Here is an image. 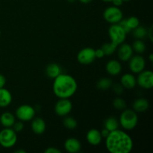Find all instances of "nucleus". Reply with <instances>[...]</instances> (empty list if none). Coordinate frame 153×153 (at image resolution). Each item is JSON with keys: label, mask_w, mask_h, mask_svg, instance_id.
<instances>
[{"label": "nucleus", "mask_w": 153, "mask_h": 153, "mask_svg": "<svg viewBox=\"0 0 153 153\" xmlns=\"http://www.w3.org/2000/svg\"><path fill=\"white\" fill-rule=\"evenodd\" d=\"M113 91L117 95H121L124 91V88L121 84H116L113 86Z\"/></svg>", "instance_id": "nucleus-31"}, {"label": "nucleus", "mask_w": 153, "mask_h": 153, "mask_svg": "<svg viewBox=\"0 0 153 153\" xmlns=\"http://www.w3.org/2000/svg\"><path fill=\"white\" fill-rule=\"evenodd\" d=\"M126 20L127 25H128V28L131 29V31L140 25V21H139L138 18L136 16H130L128 19H126Z\"/></svg>", "instance_id": "nucleus-29"}, {"label": "nucleus", "mask_w": 153, "mask_h": 153, "mask_svg": "<svg viewBox=\"0 0 153 153\" xmlns=\"http://www.w3.org/2000/svg\"><path fill=\"white\" fill-rule=\"evenodd\" d=\"M102 49L104 51L105 55H113L115 52V51L117 50V47L116 46H114V44H112L111 43H105L102 46Z\"/></svg>", "instance_id": "nucleus-27"}, {"label": "nucleus", "mask_w": 153, "mask_h": 153, "mask_svg": "<svg viewBox=\"0 0 153 153\" xmlns=\"http://www.w3.org/2000/svg\"><path fill=\"white\" fill-rule=\"evenodd\" d=\"M17 141L16 132L10 128H4L0 131V145L8 149L14 146Z\"/></svg>", "instance_id": "nucleus-4"}, {"label": "nucleus", "mask_w": 153, "mask_h": 153, "mask_svg": "<svg viewBox=\"0 0 153 153\" xmlns=\"http://www.w3.org/2000/svg\"><path fill=\"white\" fill-rule=\"evenodd\" d=\"M133 36L136 39L142 40L147 36V29L144 26L138 25L137 28L133 29Z\"/></svg>", "instance_id": "nucleus-25"}, {"label": "nucleus", "mask_w": 153, "mask_h": 153, "mask_svg": "<svg viewBox=\"0 0 153 153\" xmlns=\"http://www.w3.org/2000/svg\"><path fill=\"white\" fill-rule=\"evenodd\" d=\"M102 1H105V2H111L113 0H102Z\"/></svg>", "instance_id": "nucleus-42"}, {"label": "nucleus", "mask_w": 153, "mask_h": 153, "mask_svg": "<svg viewBox=\"0 0 153 153\" xmlns=\"http://www.w3.org/2000/svg\"><path fill=\"white\" fill-rule=\"evenodd\" d=\"M95 49L91 47L81 49L77 55V60L81 64L88 65L95 61Z\"/></svg>", "instance_id": "nucleus-8"}, {"label": "nucleus", "mask_w": 153, "mask_h": 153, "mask_svg": "<svg viewBox=\"0 0 153 153\" xmlns=\"http://www.w3.org/2000/svg\"><path fill=\"white\" fill-rule=\"evenodd\" d=\"M73 109V104L69 99H60L55 106V112L60 117L67 116Z\"/></svg>", "instance_id": "nucleus-10"}, {"label": "nucleus", "mask_w": 153, "mask_h": 153, "mask_svg": "<svg viewBox=\"0 0 153 153\" xmlns=\"http://www.w3.org/2000/svg\"><path fill=\"white\" fill-rule=\"evenodd\" d=\"M31 127L36 134H42L46 130V123L42 118L36 117L31 120Z\"/></svg>", "instance_id": "nucleus-16"}, {"label": "nucleus", "mask_w": 153, "mask_h": 153, "mask_svg": "<svg viewBox=\"0 0 153 153\" xmlns=\"http://www.w3.org/2000/svg\"><path fill=\"white\" fill-rule=\"evenodd\" d=\"M118 24L120 25L121 28H122L125 31V32L126 33V34H128V33L131 31V29L128 28V25H127V23H126V19H122L119 22H118Z\"/></svg>", "instance_id": "nucleus-32"}, {"label": "nucleus", "mask_w": 153, "mask_h": 153, "mask_svg": "<svg viewBox=\"0 0 153 153\" xmlns=\"http://www.w3.org/2000/svg\"><path fill=\"white\" fill-rule=\"evenodd\" d=\"M120 84L124 89H133L137 85V82L134 75L131 73H126L121 77Z\"/></svg>", "instance_id": "nucleus-17"}, {"label": "nucleus", "mask_w": 153, "mask_h": 153, "mask_svg": "<svg viewBox=\"0 0 153 153\" xmlns=\"http://www.w3.org/2000/svg\"><path fill=\"white\" fill-rule=\"evenodd\" d=\"M131 47H132L133 52H135L138 55L143 54L146 51V44L144 43V42L142 40H139V39L134 41Z\"/></svg>", "instance_id": "nucleus-23"}, {"label": "nucleus", "mask_w": 153, "mask_h": 153, "mask_svg": "<svg viewBox=\"0 0 153 153\" xmlns=\"http://www.w3.org/2000/svg\"><path fill=\"white\" fill-rule=\"evenodd\" d=\"M63 124L67 128L70 130H73L77 126V121L73 117H66L63 121Z\"/></svg>", "instance_id": "nucleus-26"}, {"label": "nucleus", "mask_w": 153, "mask_h": 153, "mask_svg": "<svg viewBox=\"0 0 153 153\" xmlns=\"http://www.w3.org/2000/svg\"><path fill=\"white\" fill-rule=\"evenodd\" d=\"M12 102V95L7 89L0 88V107L6 108Z\"/></svg>", "instance_id": "nucleus-19"}, {"label": "nucleus", "mask_w": 153, "mask_h": 153, "mask_svg": "<svg viewBox=\"0 0 153 153\" xmlns=\"http://www.w3.org/2000/svg\"><path fill=\"white\" fill-rule=\"evenodd\" d=\"M87 141L92 146H97L102 141V137L101 133L97 128H91L88 131L86 134Z\"/></svg>", "instance_id": "nucleus-14"}, {"label": "nucleus", "mask_w": 153, "mask_h": 153, "mask_svg": "<svg viewBox=\"0 0 153 153\" xmlns=\"http://www.w3.org/2000/svg\"><path fill=\"white\" fill-rule=\"evenodd\" d=\"M35 109L30 105H19L16 110V117L18 120L22 122L31 120L35 116Z\"/></svg>", "instance_id": "nucleus-7"}, {"label": "nucleus", "mask_w": 153, "mask_h": 153, "mask_svg": "<svg viewBox=\"0 0 153 153\" xmlns=\"http://www.w3.org/2000/svg\"><path fill=\"white\" fill-rule=\"evenodd\" d=\"M15 153H25V150H22V149H18V150H15Z\"/></svg>", "instance_id": "nucleus-40"}, {"label": "nucleus", "mask_w": 153, "mask_h": 153, "mask_svg": "<svg viewBox=\"0 0 153 153\" xmlns=\"http://www.w3.org/2000/svg\"><path fill=\"white\" fill-rule=\"evenodd\" d=\"M105 146L111 153H129L132 150L133 140L126 131L117 128L105 137Z\"/></svg>", "instance_id": "nucleus-1"}, {"label": "nucleus", "mask_w": 153, "mask_h": 153, "mask_svg": "<svg viewBox=\"0 0 153 153\" xmlns=\"http://www.w3.org/2000/svg\"><path fill=\"white\" fill-rule=\"evenodd\" d=\"M16 119L13 114L10 112H4L0 116V123L4 128H10L13 126Z\"/></svg>", "instance_id": "nucleus-20"}, {"label": "nucleus", "mask_w": 153, "mask_h": 153, "mask_svg": "<svg viewBox=\"0 0 153 153\" xmlns=\"http://www.w3.org/2000/svg\"><path fill=\"white\" fill-rule=\"evenodd\" d=\"M128 67L130 70L133 73H137L143 71L145 69L146 66V61L144 58L140 55H134L131 56V58L128 60Z\"/></svg>", "instance_id": "nucleus-11"}, {"label": "nucleus", "mask_w": 153, "mask_h": 153, "mask_svg": "<svg viewBox=\"0 0 153 153\" xmlns=\"http://www.w3.org/2000/svg\"><path fill=\"white\" fill-rule=\"evenodd\" d=\"M149 102L145 98L137 99L132 104L133 110L136 113H143V112H145L149 108Z\"/></svg>", "instance_id": "nucleus-18"}, {"label": "nucleus", "mask_w": 153, "mask_h": 153, "mask_svg": "<svg viewBox=\"0 0 153 153\" xmlns=\"http://www.w3.org/2000/svg\"><path fill=\"white\" fill-rule=\"evenodd\" d=\"M137 123H138V117L137 113L134 110L126 109L121 113L119 123L125 130L130 131L134 129L137 126Z\"/></svg>", "instance_id": "nucleus-3"}, {"label": "nucleus", "mask_w": 153, "mask_h": 153, "mask_svg": "<svg viewBox=\"0 0 153 153\" xmlns=\"http://www.w3.org/2000/svg\"><path fill=\"white\" fill-rule=\"evenodd\" d=\"M13 129L16 132H20L23 130L24 124L22 123V121H19V122H15L13 125Z\"/></svg>", "instance_id": "nucleus-30"}, {"label": "nucleus", "mask_w": 153, "mask_h": 153, "mask_svg": "<svg viewBox=\"0 0 153 153\" xmlns=\"http://www.w3.org/2000/svg\"><path fill=\"white\" fill-rule=\"evenodd\" d=\"M126 33L121 28L119 24H112L108 29V35L111 42V43L118 47L119 45L124 43L126 38Z\"/></svg>", "instance_id": "nucleus-5"}, {"label": "nucleus", "mask_w": 153, "mask_h": 153, "mask_svg": "<svg viewBox=\"0 0 153 153\" xmlns=\"http://www.w3.org/2000/svg\"><path fill=\"white\" fill-rule=\"evenodd\" d=\"M80 2L83 3V4H88V3L91 2L92 1V0H79Z\"/></svg>", "instance_id": "nucleus-39"}, {"label": "nucleus", "mask_w": 153, "mask_h": 153, "mask_svg": "<svg viewBox=\"0 0 153 153\" xmlns=\"http://www.w3.org/2000/svg\"><path fill=\"white\" fill-rule=\"evenodd\" d=\"M52 89L58 98L69 99L76 94L78 84L73 76L61 73L54 79Z\"/></svg>", "instance_id": "nucleus-2"}, {"label": "nucleus", "mask_w": 153, "mask_h": 153, "mask_svg": "<svg viewBox=\"0 0 153 153\" xmlns=\"http://www.w3.org/2000/svg\"><path fill=\"white\" fill-rule=\"evenodd\" d=\"M123 1H130V0H123Z\"/></svg>", "instance_id": "nucleus-43"}, {"label": "nucleus", "mask_w": 153, "mask_h": 153, "mask_svg": "<svg viewBox=\"0 0 153 153\" xmlns=\"http://www.w3.org/2000/svg\"><path fill=\"white\" fill-rule=\"evenodd\" d=\"M100 133H101L102 137H105H105H107V136L109 134V133H110V131H109L108 130L106 129V128H103V129L101 131H100Z\"/></svg>", "instance_id": "nucleus-36"}, {"label": "nucleus", "mask_w": 153, "mask_h": 153, "mask_svg": "<svg viewBox=\"0 0 153 153\" xmlns=\"http://www.w3.org/2000/svg\"><path fill=\"white\" fill-rule=\"evenodd\" d=\"M46 76L50 79H55L61 73V68L56 63H51L48 64L46 68Z\"/></svg>", "instance_id": "nucleus-21"}, {"label": "nucleus", "mask_w": 153, "mask_h": 153, "mask_svg": "<svg viewBox=\"0 0 153 153\" xmlns=\"http://www.w3.org/2000/svg\"><path fill=\"white\" fill-rule=\"evenodd\" d=\"M113 106L114 108L117 109V110H123L126 107V102L123 99L120 98V97H117L114 100Z\"/></svg>", "instance_id": "nucleus-28"}, {"label": "nucleus", "mask_w": 153, "mask_h": 153, "mask_svg": "<svg viewBox=\"0 0 153 153\" xmlns=\"http://www.w3.org/2000/svg\"><path fill=\"white\" fill-rule=\"evenodd\" d=\"M97 88L102 91L108 90L112 86V80L109 78H102L97 82Z\"/></svg>", "instance_id": "nucleus-24"}, {"label": "nucleus", "mask_w": 153, "mask_h": 153, "mask_svg": "<svg viewBox=\"0 0 153 153\" xmlns=\"http://www.w3.org/2000/svg\"><path fill=\"white\" fill-rule=\"evenodd\" d=\"M149 60L150 61V62H152V61H153V55H152V54H150V55H149Z\"/></svg>", "instance_id": "nucleus-41"}, {"label": "nucleus", "mask_w": 153, "mask_h": 153, "mask_svg": "<svg viewBox=\"0 0 153 153\" xmlns=\"http://www.w3.org/2000/svg\"><path fill=\"white\" fill-rule=\"evenodd\" d=\"M0 36H1V32H0Z\"/></svg>", "instance_id": "nucleus-44"}, {"label": "nucleus", "mask_w": 153, "mask_h": 153, "mask_svg": "<svg viewBox=\"0 0 153 153\" xmlns=\"http://www.w3.org/2000/svg\"><path fill=\"white\" fill-rule=\"evenodd\" d=\"M105 52L102 50V49H98L95 50V56L96 58H102L105 56Z\"/></svg>", "instance_id": "nucleus-33"}, {"label": "nucleus", "mask_w": 153, "mask_h": 153, "mask_svg": "<svg viewBox=\"0 0 153 153\" xmlns=\"http://www.w3.org/2000/svg\"><path fill=\"white\" fill-rule=\"evenodd\" d=\"M64 148L67 152L77 153L82 149V144L78 139L70 137L67 139L64 143Z\"/></svg>", "instance_id": "nucleus-13"}, {"label": "nucleus", "mask_w": 153, "mask_h": 153, "mask_svg": "<svg viewBox=\"0 0 153 153\" xmlns=\"http://www.w3.org/2000/svg\"><path fill=\"white\" fill-rule=\"evenodd\" d=\"M45 153H61V151L55 147H48L45 150Z\"/></svg>", "instance_id": "nucleus-34"}, {"label": "nucleus", "mask_w": 153, "mask_h": 153, "mask_svg": "<svg viewBox=\"0 0 153 153\" xmlns=\"http://www.w3.org/2000/svg\"><path fill=\"white\" fill-rule=\"evenodd\" d=\"M103 17L108 23L117 24L123 17L122 10L117 6H110L103 12Z\"/></svg>", "instance_id": "nucleus-6"}, {"label": "nucleus", "mask_w": 153, "mask_h": 153, "mask_svg": "<svg viewBox=\"0 0 153 153\" xmlns=\"http://www.w3.org/2000/svg\"><path fill=\"white\" fill-rule=\"evenodd\" d=\"M111 2L113 3L114 5V6H117V7H120V6H121L123 4V0H113Z\"/></svg>", "instance_id": "nucleus-37"}, {"label": "nucleus", "mask_w": 153, "mask_h": 153, "mask_svg": "<svg viewBox=\"0 0 153 153\" xmlns=\"http://www.w3.org/2000/svg\"><path fill=\"white\" fill-rule=\"evenodd\" d=\"M119 121L114 117H109L105 120L104 126L109 131H114L119 128Z\"/></svg>", "instance_id": "nucleus-22"}, {"label": "nucleus", "mask_w": 153, "mask_h": 153, "mask_svg": "<svg viewBox=\"0 0 153 153\" xmlns=\"http://www.w3.org/2000/svg\"><path fill=\"white\" fill-rule=\"evenodd\" d=\"M6 84V79L2 74H0V88H4Z\"/></svg>", "instance_id": "nucleus-35"}, {"label": "nucleus", "mask_w": 153, "mask_h": 153, "mask_svg": "<svg viewBox=\"0 0 153 153\" xmlns=\"http://www.w3.org/2000/svg\"><path fill=\"white\" fill-rule=\"evenodd\" d=\"M137 84L143 89H151L153 87V73L151 70H144L138 73Z\"/></svg>", "instance_id": "nucleus-9"}, {"label": "nucleus", "mask_w": 153, "mask_h": 153, "mask_svg": "<svg viewBox=\"0 0 153 153\" xmlns=\"http://www.w3.org/2000/svg\"><path fill=\"white\" fill-rule=\"evenodd\" d=\"M147 37L151 41H152V26H151L149 29L147 30Z\"/></svg>", "instance_id": "nucleus-38"}, {"label": "nucleus", "mask_w": 153, "mask_h": 153, "mask_svg": "<svg viewBox=\"0 0 153 153\" xmlns=\"http://www.w3.org/2000/svg\"><path fill=\"white\" fill-rule=\"evenodd\" d=\"M105 70L111 76H117L122 71V65L117 60H110L106 64Z\"/></svg>", "instance_id": "nucleus-15"}, {"label": "nucleus", "mask_w": 153, "mask_h": 153, "mask_svg": "<svg viewBox=\"0 0 153 153\" xmlns=\"http://www.w3.org/2000/svg\"><path fill=\"white\" fill-rule=\"evenodd\" d=\"M133 49L131 45L128 43H121L118 46L117 55L122 61H128L133 55Z\"/></svg>", "instance_id": "nucleus-12"}]
</instances>
